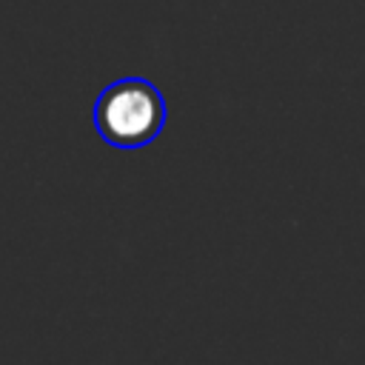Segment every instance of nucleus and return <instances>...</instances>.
<instances>
[{
	"label": "nucleus",
	"mask_w": 365,
	"mask_h": 365,
	"mask_svg": "<svg viewBox=\"0 0 365 365\" xmlns=\"http://www.w3.org/2000/svg\"><path fill=\"white\" fill-rule=\"evenodd\" d=\"M165 125V100L143 77H123L106 86L94 103V128L114 148H143Z\"/></svg>",
	"instance_id": "1"
}]
</instances>
